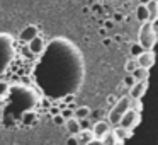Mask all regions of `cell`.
Here are the masks:
<instances>
[{"mask_svg": "<svg viewBox=\"0 0 158 145\" xmlns=\"http://www.w3.org/2000/svg\"><path fill=\"white\" fill-rule=\"evenodd\" d=\"M138 43L143 46L144 50H153L155 45L158 43V28L155 22L144 21L138 33Z\"/></svg>", "mask_w": 158, "mask_h": 145, "instance_id": "6da1fadb", "label": "cell"}, {"mask_svg": "<svg viewBox=\"0 0 158 145\" xmlns=\"http://www.w3.org/2000/svg\"><path fill=\"white\" fill-rule=\"evenodd\" d=\"M150 0H139V4H148Z\"/></svg>", "mask_w": 158, "mask_h": 145, "instance_id": "cb8c5ba5", "label": "cell"}, {"mask_svg": "<svg viewBox=\"0 0 158 145\" xmlns=\"http://www.w3.org/2000/svg\"><path fill=\"white\" fill-rule=\"evenodd\" d=\"M100 143H102V145H116L117 143V138H116V135H114L112 128H110V130L107 131L102 138H100Z\"/></svg>", "mask_w": 158, "mask_h": 145, "instance_id": "9a60e30c", "label": "cell"}, {"mask_svg": "<svg viewBox=\"0 0 158 145\" xmlns=\"http://www.w3.org/2000/svg\"><path fill=\"white\" fill-rule=\"evenodd\" d=\"M110 126H112V125L109 123V120H107V121H104V120L97 121V123H95V125H94V126H92L94 137H95V138H99V140H100V138H102L104 135H106L107 131L110 130Z\"/></svg>", "mask_w": 158, "mask_h": 145, "instance_id": "ba28073f", "label": "cell"}, {"mask_svg": "<svg viewBox=\"0 0 158 145\" xmlns=\"http://www.w3.org/2000/svg\"><path fill=\"white\" fill-rule=\"evenodd\" d=\"M148 9V21L156 22L158 21V0H150L146 4Z\"/></svg>", "mask_w": 158, "mask_h": 145, "instance_id": "4fadbf2b", "label": "cell"}, {"mask_svg": "<svg viewBox=\"0 0 158 145\" xmlns=\"http://www.w3.org/2000/svg\"><path fill=\"white\" fill-rule=\"evenodd\" d=\"M36 36H38V28H36L34 24H29V26H26V28L21 31L19 39H21L22 43H29L32 38H36Z\"/></svg>", "mask_w": 158, "mask_h": 145, "instance_id": "9c48e42d", "label": "cell"}, {"mask_svg": "<svg viewBox=\"0 0 158 145\" xmlns=\"http://www.w3.org/2000/svg\"><path fill=\"white\" fill-rule=\"evenodd\" d=\"M136 17L139 22H144L148 21V9H146V4H139L136 9Z\"/></svg>", "mask_w": 158, "mask_h": 145, "instance_id": "e0dca14e", "label": "cell"}, {"mask_svg": "<svg viewBox=\"0 0 158 145\" xmlns=\"http://www.w3.org/2000/svg\"><path fill=\"white\" fill-rule=\"evenodd\" d=\"M65 126H66V130H68L70 135H77V133H80V130H82V123H80V120H78V118H75V116L66 118V120H65Z\"/></svg>", "mask_w": 158, "mask_h": 145, "instance_id": "8fae6325", "label": "cell"}, {"mask_svg": "<svg viewBox=\"0 0 158 145\" xmlns=\"http://www.w3.org/2000/svg\"><path fill=\"white\" fill-rule=\"evenodd\" d=\"M12 38L10 34H0V73H4V70L9 67L12 60Z\"/></svg>", "mask_w": 158, "mask_h": 145, "instance_id": "3957f363", "label": "cell"}, {"mask_svg": "<svg viewBox=\"0 0 158 145\" xmlns=\"http://www.w3.org/2000/svg\"><path fill=\"white\" fill-rule=\"evenodd\" d=\"M146 89H148V79L144 80H136V82L133 84V86L129 87V96L133 101L136 99H141V97L146 94Z\"/></svg>", "mask_w": 158, "mask_h": 145, "instance_id": "5b68a950", "label": "cell"}, {"mask_svg": "<svg viewBox=\"0 0 158 145\" xmlns=\"http://www.w3.org/2000/svg\"><path fill=\"white\" fill-rule=\"evenodd\" d=\"M112 130H114V135L117 138V143H124L127 138L133 137V130H127V128L121 126V125H116V128H112Z\"/></svg>", "mask_w": 158, "mask_h": 145, "instance_id": "30bf717a", "label": "cell"}, {"mask_svg": "<svg viewBox=\"0 0 158 145\" xmlns=\"http://www.w3.org/2000/svg\"><path fill=\"white\" fill-rule=\"evenodd\" d=\"M55 123H56V125H63V123H65V118H63V114H58V116L55 118Z\"/></svg>", "mask_w": 158, "mask_h": 145, "instance_id": "44dd1931", "label": "cell"}, {"mask_svg": "<svg viewBox=\"0 0 158 145\" xmlns=\"http://www.w3.org/2000/svg\"><path fill=\"white\" fill-rule=\"evenodd\" d=\"M144 51V48L139 45V43H134L133 46H131V56H138L139 53H143Z\"/></svg>", "mask_w": 158, "mask_h": 145, "instance_id": "ac0fdd59", "label": "cell"}, {"mask_svg": "<svg viewBox=\"0 0 158 145\" xmlns=\"http://www.w3.org/2000/svg\"><path fill=\"white\" fill-rule=\"evenodd\" d=\"M27 46H29V50H31L32 55H41V53L44 51V48H46V41L38 34L36 38H32L31 41L27 43Z\"/></svg>", "mask_w": 158, "mask_h": 145, "instance_id": "52a82bcc", "label": "cell"}, {"mask_svg": "<svg viewBox=\"0 0 158 145\" xmlns=\"http://www.w3.org/2000/svg\"><path fill=\"white\" fill-rule=\"evenodd\" d=\"M131 75H133L134 82L136 80H144L150 77V68H144V67H136V68L131 72Z\"/></svg>", "mask_w": 158, "mask_h": 145, "instance_id": "5bb4252c", "label": "cell"}, {"mask_svg": "<svg viewBox=\"0 0 158 145\" xmlns=\"http://www.w3.org/2000/svg\"><path fill=\"white\" fill-rule=\"evenodd\" d=\"M139 121H141L139 111L134 109V108L131 106L129 109H127L126 113L123 114V118H121L119 125H121V126H124V128H127V130H134V128L139 125Z\"/></svg>", "mask_w": 158, "mask_h": 145, "instance_id": "277c9868", "label": "cell"}, {"mask_svg": "<svg viewBox=\"0 0 158 145\" xmlns=\"http://www.w3.org/2000/svg\"><path fill=\"white\" fill-rule=\"evenodd\" d=\"M136 67H138V63L136 62H131V60H129V62H127V65H126V70H127V72H133Z\"/></svg>", "mask_w": 158, "mask_h": 145, "instance_id": "ffe728a7", "label": "cell"}, {"mask_svg": "<svg viewBox=\"0 0 158 145\" xmlns=\"http://www.w3.org/2000/svg\"><path fill=\"white\" fill-rule=\"evenodd\" d=\"M77 140H78V143H83V145H90L94 140H95V137H94V131L92 130H80V133H77Z\"/></svg>", "mask_w": 158, "mask_h": 145, "instance_id": "7c38bea8", "label": "cell"}, {"mask_svg": "<svg viewBox=\"0 0 158 145\" xmlns=\"http://www.w3.org/2000/svg\"><path fill=\"white\" fill-rule=\"evenodd\" d=\"M9 94V84L7 82H0V97H5Z\"/></svg>", "mask_w": 158, "mask_h": 145, "instance_id": "d6986e66", "label": "cell"}, {"mask_svg": "<svg viewBox=\"0 0 158 145\" xmlns=\"http://www.w3.org/2000/svg\"><path fill=\"white\" fill-rule=\"evenodd\" d=\"M131 106H133V99H131V96H123L121 99H117L116 103L112 104V109H110V113H109V123L114 125V126L119 125L123 114L126 113Z\"/></svg>", "mask_w": 158, "mask_h": 145, "instance_id": "7a4b0ae2", "label": "cell"}, {"mask_svg": "<svg viewBox=\"0 0 158 145\" xmlns=\"http://www.w3.org/2000/svg\"><path fill=\"white\" fill-rule=\"evenodd\" d=\"M63 118H70V116H73V111H63Z\"/></svg>", "mask_w": 158, "mask_h": 145, "instance_id": "603a6c76", "label": "cell"}, {"mask_svg": "<svg viewBox=\"0 0 158 145\" xmlns=\"http://www.w3.org/2000/svg\"><path fill=\"white\" fill-rule=\"evenodd\" d=\"M133 84H134V79H133V75L126 77V86H127V87H131Z\"/></svg>", "mask_w": 158, "mask_h": 145, "instance_id": "7402d4cb", "label": "cell"}, {"mask_svg": "<svg viewBox=\"0 0 158 145\" xmlns=\"http://www.w3.org/2000/svg\"><path fill=\"white\" fill-rule=\"evenodd\" d=\"M73 116L78 118V120H87L90 116V108L89 106H78L73 111Z\"/></svg>", "mask_w": 158, "mask_h": 145, "instance_id": "2e32d148", "label": "cell"}, {"mask_svg": "<svg viewBox=\"0 0 158 145\" xmlns=\"http://www.w3.org/2000/svg\"><path fill=\"white\" fill-rule=\"evenodd\" d=\"M155 51L153 50H144L143 53H139V55L136 56V63L138 67H144V68H151V67L155 65Z\"/></svg>", "mask_w": 158, "mask_h": 145, "instance_id": "8992f818", "label": "cell"}]
</instances>
